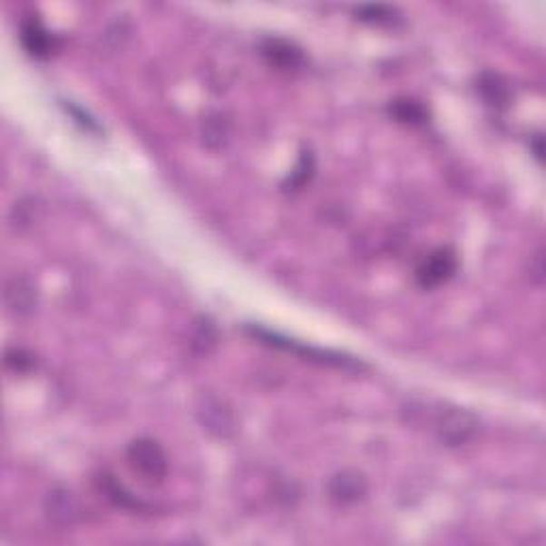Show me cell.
<instances>
[{"instance_id": "6da1fadb", "label": "cell", "mask_w": 546, "mask_h": 546, "mask_svg": "<svg viewBox=\"0 0 546 546\" xmlns=\"http://www.w3.org/2000/svg\"><path fill=\"white\" fill-rule=\"evenodd\" d=\"M248 331H250L254 337H258L263 344L276 346V348H282V350H295V353H299L301 356H307L306 361H314V363H320V366H333V367H342V369H361L363 367L361 361H356L348 355L333 353V350L312 348V346L299 344V342H295V339L282 337L280 333H271L267 329H260V327H248Z\"/></svg>"}, {"instance_id": "7a4b0ae2", "label": "cell", "mask_w": 546, "mask_h": 546, "mask_svg": "<svg viewBox=\"0 0 546 546\" xmlns=\"http://www.w3.org/2000/svg\"><path fill=\"white\" fill-rule=\"evenodd\" d=\"M129 465L137 472L143 481L148 483H162L169 472V459L162 446L151 438H137L129 444L126 451Z\"/></svg>"}, {"instance_id": "3957f363", "label": "cell", "mask_w": 546, "mask_h": 546, "mask_svg": "<svg viewBox=\"0 0 546 546\" xmlns=\"http://www.w3.org/2000/svg\"><path fill=\"white\" fill-rule=\"evenodd\" d=\"M197 418L203 424L205 432H210L216 438H230L238 432V418L235 412L229 408L227 402L220 397L203 395L197 404Z\"/></svg>"}, {"instance_id": "277c9868", "label": "cell", "mask_w": 546, "mask_h": 546, "mask_svg": "<svg viewBox=\"0 0 546 546\" xmlns=\"http://www.w3.org/2000/svg\"><path fill=\"white\" fill-rule=\"evenodd\" d=\"M481 421L472 412L461 408H448L438 418V438L446 446H461L478 434Z\"/></svg>"}, {"instance_id": "5b68a950", "label": "cell", "mask_w": 546, "mask_h": 546, "mask_svg": "<svg viewBox=\"0 0 546 546\" xmlns=\"http://www.w3.org/2000/svg\"><path fill=\"white\" fill-rule=\"evenodd\" d=\"M457 254L451 248H440V250L432 252L416 269L418 287L427 290L438 288L440 284L451 280L454 271H457Z\"/></svg>"}, {"instance_id": "8992f818", "label": "cell", "mask_w": 546, "mask_h": 546, "mask_svg": "<svg viewBox=\"0 0 546 546\" xmlns=\"http://www.w3.org/2000/svg\"><path fill=\"white\" fill-rule=\"evenodd\" d=\"M260 54L267 60V64L276 66L280 71H297L301 69L306 63L301 47H297L293 41L278 39V36H269L260 44Z\"/></svg>"}, {"instance_id": "52a82bcc", "label": "cell", "mask_w": 546, "mask_h": 546, "mask_svg": "<svg viewBox=\"0 0 546 546\" xmlns=\"http://www.w3.org/2000/svg\"><path fill=\"white\" fill-rule=\"evenodd\" d=\"M20 41L24 50L34 58H47L58 47L56 34H52L36 17H26L22 22Z\"/></svg>"}, {"instance_id": "ba28073f", "label": "cell", "mask_w": 546, "mask_h": 546, "mask_svg": "<svg viewBox=\"0 0 546 546\" xmlns=\"http://www.w3.org/2000/svg\"><path fill=\"white\" fill-rule=\"evenodd\" d=\"M327 489H329V495L336 502L355 503L367 495V481L361 472L342 470V472H337V474L331 476Z\"/></svg>"}, {"instance_id": "9c48e42d", "label": "cell", "mask_w": 546, "mask_h": 546, "mask_svg": "<svg viewBox=\"0 0 546 546\" xmlns=\"http://www.w3.org/2000/svg\"><path fill=\"white\" fill-rule=\"evenodd\" d=\"M45 514L54 525L66 527L75 523L77 514H80V506H77L75 495L69 489H54L45 500Z\"/></svg>"}, {"instance_id": "30bf717a", "label": "cell", "mask_w": 546, "mask_h": 546, "mask_svg": "<svg viewBox=\"0 0 546 546\" xmlns=\"http://www.w3.org/2000/svg\"><path fill=\"white\" fill-rule=\"evenodd\" d=\"M5 303H7L9 312L15 317H26L36 306V290L33 282L24 276L11 278L5 287Z\"/></svg>"}, {"instance_id": "8fae6325", "label": "cell", "mask_w": 546, "mask_h": 546, "mask_svg": "<svg viewBox=\"0 0 546 546\" xmlns=\"http://www.w3.org/2000/svg\"><path fill=\"white\" fill-rule=\"evenodd\" d=\"M476 88L487 105L495 109H503L511 105L512 101L511 86H508V82L503 80L502 75H497V73H491V71L483 73V75L478 77Z\"/></svg>"}, {"instance_id": "7c38bea8", "label": "cell", "mask_w": 546, "mask_h": 546, "mask_svg": "<svg viewBox=\"0 0 546 546\" xmlns=\"http://www.w3.org/2000/svg\"><path fill=\"white\" fill-rule=\"evenodd\" d=\"M218 346V327L211 318L199 317L192 323V333H190V348L197 355L208 356L211 350Z\"/></svg>"}, {"instance_id": "4fadbf2b", "label": "cell", "mask_w": 546, "mask_h": 546, "mask_svg": "<svg viewBox=\"0 0 546 546\" xmlns=\"http://www.w3.org/2000/svg\"><path fill=\"white\" fill-rule=\"evenodd\" d=\"M99 487L102 493H105L107 500H112L115 506L126 508V511H141L143 508V503L139 502L135 495L129 493V491H126L122 484L115 481L113 476H109V474L99 476Z\"/></svg>"}, {"instance_id": "5bb4252c", "label": "cell", "mask_w": 546, "mask_h": 546, "mask_svg": "<svg viewBox=\"0 0 546 546\" xmlns=\"http://www.w3.org/2000/svg\"><path fill=\"white\" fill-rule=\"evenodd\" d=\"M388 113H391L397 122L412 124V126L424 124L429 120L427 109H424L418 101H412V99H395L391 105H388Z\"/></svg>"}, {"instance_id": "9a60e30c", "label": "cell", "mask_w": 546, "mask_h": 546, "mask_svg": "<svg viewBox=\"0 0 546 546\" xmlns=\"http://www.w3.org/2000/svg\"><path fill=\"white\" fill-rule=\"evenodd\" d=\"M355 15L361 22L378 24V26H393L402 20V14L395 7H386V5H363L355 9Z\"/></svg>"}, {"instance_id": "2e32d148", "label": "cell", "mask_w": 546, "mask_h": 546, "mask_svg": "<svg viewBox=\"0 0 546 546\" xmlns=\"http://www.w3.org/2000/svg\"><path fill=\"white\" fill-rule=\"evenodd\" d=\"M314 167L317 165H314L312 151H303L301 159L297 161V167L290 171L287 181H284V188H287V190H299V188H303L309 180H312Z\"/></svg>"}, {"instance_id": "e0dca14e", "label": "cell", "mask_w": 546, "mask_h": 546, "mask_svg": "<svg viewBox=\"0 0 546 546\" xmlns=\"http://www.w3.org/2000/svg\"><path fill=\"white\" fill-rule=\"evenodd\" d=\"M5 363H7V367L14 369V372L26 374L34 367V356L22 348H11L7 350V359H5Z\"/></svg>"}, {"instance_id": "ac0fdd59", "label": "cell", "mask_w": 546, "mask_h": 546, "mask_svg": "<svg viewBox=\"0 0 546 546\" xmlns=\"http://www.w3.org/2000/svg\"><path fill=\"white\" fill-rule=\"evenodd\" d=\"M211 139H218V148L224 145L227 141V122H222L220 115H216V118H210L208 129H205V141L211 145Z\"/></svg>"}, {"instance_id": "d6986e66", "label": "cell", "mask_w": 546, "mask_h": 546, "mask_svg": "<svg viewBox=\"0 0 546 546\" xmlns=\"http://www.w3.org/2000/svg\"><path fill=\"white\" fill-rule=\"evenodd\" d=\"M533 154H536L538 161H542L544 148H542V137H540V135L533 137Z\"/></svg>"}]
</instances>
